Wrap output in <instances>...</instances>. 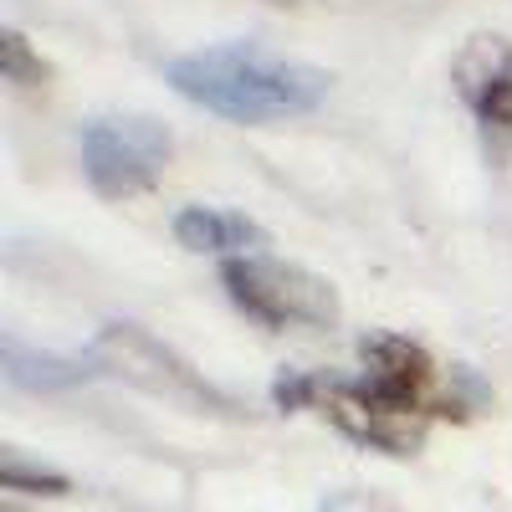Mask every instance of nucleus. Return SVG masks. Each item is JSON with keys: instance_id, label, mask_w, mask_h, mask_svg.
Listing matches in <instances>:
<instances>
[{"instance_id": "f257e3e1", "label": "nucleus", "mask_w": 512, "mask_h": 512, "mask_svg": "<svg viewBox=\"0 0 512 512\" xmlns=\"http://www.w3.org/2000/svg\"><path fill=\"white\" fill-rule=\"evenodd\" d=\"M359 364V379L292 369L272 384V405L318 410L354 446L384 456H415L436 420H472L487 405V384L472 369L446 374L431 349H420L405 333H364Z\"/></svg>"}, {"instance_id": "f03ea898", "label": "nucleus", "mask_w": 512, "mask_h": 512, "mask_svg": "<svg viewBox=\"0 0 512 512\" xmlns=\"http://www.w3.org/2000/svg\"><path fill=\"white\" fill-rule=\"evenodd\" d=\"M164 77L180 98H190L195 108L216 113L226 123L303 118L333 88V77L323 67L267 52L262 41H221V47L185 52L164 67Z\"/></svg>"}, {"instance_id": "7ed1b4c3", "label": "nucleus", "mask_w": 512, "mask_h": 512, "mask_svg": "<svg viewBox=\"0 0 512 512\" xmlns=\"http://www.w3.org/2000/svg\"><path fill=\"white\" fill-rule=\"evenodd\" d=\"M221 282L231 292V303L267 328H333L344 318V303H338L328 277L297 262H277L267 251L221 262Z\"/></svg>"}, {"instance_id": "20e7f679", "label": "nucleus", "mask_w": 512, "mask_h": 512, "mask_svg": "<svg viewBox=\"0 0 512 512\" xmlns=\"http://www.w3.org/2000/svg\"><path fill=\"white\" fill-rule=\"evenodd\" d=\"M169 154H175V139L154 118H93L82 128V175L103 200L154 190Z\"/></svg>"}, {"instance_id": "39448f33", "label": "nucleus", "mask_w": 512, "mask_h": 512, "mask_svg": "<svg viewBox=\"0 0 512 512\" xmlns=\"http://www.w3.org/2000/svg\"><path fill=\"white\" fill-rule=\"evenodd\" d=\"M451 82L477 118L487 159L507 164L512 159V41L507 36H472L451 67Z\"/></svg>"}, {"instance_id": "423d86ee", "label": "nucleus", "mask_w": 512, "mask_h": 512, "mask_svg": "<svg viewBox=\"0 0 512 512\" xmlns=\"http://www.w3.org/2000/svg\"><path fill=\"white\" fill-rule=\"evenodd\" d=\"M88 359L103 364V369H113V374H128V379L149 384V390H159V395H175V400H190V405H226L175 349H164L159 338L128 328V323L103 328Z\"/></svg>"}, {"instance_id": "0eeeda50", "label": "nucleus", "mask_w": 512, "mask_h": 512, "mask_svg": "<svg viewBox=\"0 0 512 512\" xmlns=\"http://www.w3.org/2000/svg\"><path fill=\"white\" fill-rule=\"evenodd\" d=\"M175 241L185 251H210V256H256L272 236L256 226L251 216H241V210H221V205H185L175 216Z\"/></svg>"}, {"instance_id": "6e6552de", "label": "nucleus", "mask_w": 512, "mask_h": 512, "mask_svg": "<svg viewBox=\"0 0 512 512\" xmlns=\"http://www.w3.org/2000/svg\"><path fill=\"white\" fill-rule=\"evenodd\" d=\"M0 354H6V374L21 390H67V384H82L93 369L82 359H57V354H31L21 338H0Z\"/></svg>"}, {"instance_id": "1a4fd4ad", "label": "nucleus", "mask_w": 512, "mask_h": 512, "mask_svg": "<svg viewBox=\"0 0 512 512\" xmlns=\"http://www.w3.org/2000/svg\"><path fill=\"white\" fill-rule=\"evenodd\" d=\"M0 482H6V492H41V497L72 492V482L62 472H52V466H26L21 451H0Z\"/></svg>"}, {"instance_id": "9d476101", "label": "nucleus", "mask_w": 512, "mask_h": 512, "mask_svg": "<svg viewBox=\"0 0 512 512\" xmlns=\"http://www.w3.org/2000/svg\"><path fill=\"white\" fill-rule=\"evenodd\" d=\"M0 67H6L11 82H21V88H36V82H47V62H41L31 47H26V36L16 26L0 31Z\"/></svg>"}]
</instances>
